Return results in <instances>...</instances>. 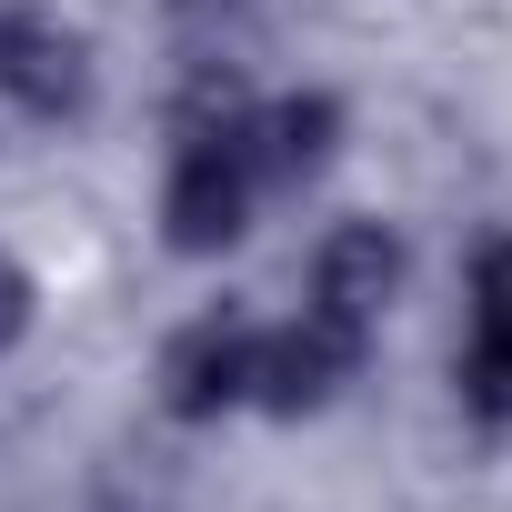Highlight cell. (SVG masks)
Returning a JSON list of instances; mask_svg holds the SVG:
<instances>
[{"label": "cell", "instance_id": "obj_7", "mask_svg": "<svg viewBox=\"0 0 512 512\" xmlns=\"http://www.w3.org/2000/svg\"><path fill=\"white\" fill-rule=\"evenodd\" d=\"M452 392L482 432H512V332H462V362H452Z\"/></svg>", "mask_w": 512, "mask_h": 512}, {"label": "cell", "instance_id": "obj_3", "mask_svg": "<svg viewBox=\"0 0 512 512\" xmlns=\"http://www.w3.org/2000/svg\"><path fill=\"white\" fill-rule=\"evenodd\" d=\"M91 31L51 0H0V101L21 121H81L91 111Z\"/></svg>", "mask_w": 512, "mask_h": 512}, {"label": "cell", "instance_id": "obj_9", "mask_svg": "<svg viewBox=\"0 0 512 512\" xmlns=\"http://www.w3.org/2000/svg\"><path fill=\"white\" fill-rule=\"evenodd\" d=\"M31 322H41V282H31V262H21V251L0 241V362L31 342Z\"/></svg>", "mask_w": 512, "mask_h": 512}, {"label": "cell", "instance_id": "obj_4", "mask_svg": "<svg viewBox=\"0 0 512 512\" xmlns=\"http://www.w3.org/2000/svg\"><path fill=\"white\" fill-rule=\"evenodd\" d=\"M251 342H262V322L241 312H201L161 342V412L171 422H231L251 412Z\"/></svg>", "mask_w": 512, "mask_h": 512}, {"label": "cell", "instance_id": "obj_1", "mask_svg": "<svg viewBox=\"0 0 512 512\" xmlns=\"http://www.w3.org/2000/svg\"><path fill=\"white\" fill-rule=\"evenodd\" d=\"M241 81H191L181 121H171V161H161V241L181 262H221V251L262 221L272 191V161H262V121H251Z\"/></svg>", "mask_w": 512, "mask_h": 512}, {"label": "cell", "instance_id": "obj_2", "mask_svg": "<svg viewBox=\"0 0 512 512\" xmlns=\"http://www.w3.org/2000/svg\"><path fill=\"white\" fill-rule=\"evenodd\" d=\"M372 362V332L332 322V312H292V322H262V342H251V412H272V422H312L332 412Z\"/></svg>", "mask_w": 512, "mask_h": 512}, {"label": "cell", "instance_id": "obj_5", "mask_svg": "<svg viewBox=\"0 0 512 512\" xmlns=\"http://www.w3.org/2000/svg\"><path fill=\"white\" fill-rule=\"evenodd\" d=\"M402 282H412V241L392 221H332L312 251V312H332L352 332H382Z\"/></svg>", "mask_w": 512, "mask_h": 512}, {"label": "cell", "instance_id": "obj_6", "mask_svg": "<svg viewBox=\"0 0 512 512\" xmlns=\"http://www.w3.org/2000/svg\"><path fill=\"white\" fill-rule=\"evenodd\" d=\"M262 161H272V191H302V181H322L332 171V151H342V101L332 91H272L262 111Z\"/></svg>", "mask_w": 512, "mask_h": 512}, {"label": "cell", "instance_id": "obj_8", "mask_svg": "<svg viewBox=\"0 0 512 512\" xmlns=\"http://www.w3.org/2000/svg\"><path fill=\"white\" fill-rule=\"evenodd\" d=\"M462 332H512V231H492L472 251V322Z\"/></svg>", "mask_w": 512, "mask_h": 512}]
</instances>
